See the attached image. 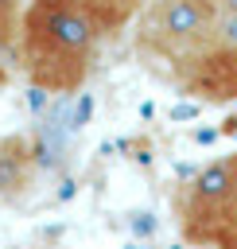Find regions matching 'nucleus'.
<instances>
[{
	"label": "nucleus",
	"instance_id": "nucleus-1",
	"mask_svg": "<svg viewBox=\"0 0 237 249\" xmlns=\"http://www.w3.org/2000/svg\"><path fill=\"white\" fill-rule=\"evenodd\" d=\"M101 19L78 0H35L27 12V43L43 58H82L93 51Z\"/></svg>",
	"mask_w": 237,
	"mask_h": 249
},
{
	"label": "nucleus",
	"instance_id": "nucleus-2",
	"mask_svg": "<svg viewBox=\"0 0 237 249\" xmlns=\"http://www.w3.org/2000/svg\"><path fill=\"white\" fill-rule=\"evenodd\" d=\"M214 0H155V8L144 19V31L152 35V43L167 51H190L214 39Z\"/></svg>",
	"mask_w": 237,
	"mask_h": 249
},
{
	"label": "nucleus",
	"instance_id": "nucleus-3",
	"mask_svg": "<svg viewBox=\"0 0 237 249\" xmlns=\"http://www.w3.org/2000/svg\"><path fill=\"white\" fill-rule=\"evenodd\" d=\"M194 198L202 206H221L237 195V160H218L194 175Z\"/></svg>",
	"mask_w": 237,
	"mask_h": 249
},
{
	"label": "nucleus",
	"instance_id": "nucleus-4",
	"mask_svg": "<svg viewBox=\"0 0 237 249\" xmlns=\"http://www.w3.org/2000/svg\"><path fill=\"white\" fill-rule=\"evenodd\" d=\"M31 167H35V163H31V148H27V140H19V136H4V140H0V195H16V191H23Z\"/></svg>",
	"mask_w": 237,
	"mask_h": 249
},
{
	"label": "nucleus",
	"instance_id": "nucleus-5",
	"mask_svg": "<svg viewBox=\"0 0 237 249\" xmlns=\"http://www.w3.org/2000/svg\"><path fill=\"white\" fill-rule=\"evenodd\" d=\"M89 117H93V93H78L66 113V132H82L89 124Z\"/></svg>",
	"mask_w": 237,
	"mask_h": 249
},
{
	"label": "nucleus",
	"instance_id": "nucleus-6",
	"mask_svg": "<svg viewBox=\"0 0 237 249\" xmlns=\"http://www.w3.org/2000/svg\"><path fill=\"white\" fill-rule=\"evenodd\" d=\"M82 8H89L101 23H109V19H120L128 8H132V0H78Z\"/></svg>",
	"mask_w": 237,
	"mask_h": 249
},
{
	"label": "nucleus",
	"instance_id": "nucleus-7",
	"mask_svg": "<svg viewBox=\"0 0 237 249\" xmlns=\"http://www.w3.org/2000/svg\"><path fill=\"white\" fill-rule=\"evenodd\" d=\"M124 222H128L132 237H140V241H152V237L159 233V222H155V214H148V210H132Z\"/></svg>",
	"mask_w": 237,
	"mask_h": 249
},
{
	"label": "nucleus",
	"instance_id": "nucleus-8",
	"mask_svg": "<svg viewBox=\"0 0 237 249\" xmlns=\"http://www.w3.org/2000/svg\"><path fill=\"white\" fill-rule=\"evenodd\" d=\"M214 43H221L225 51H237V16H218V23H214Z\"/></svg>",
	"mask_w": 237,
	"mask_h": 249
},
{
	"label": "nucleus",
	"instance_id": "nucleus-9",
	"mask_svg": "<svg viewBox=\"0 0 237 249\" xmlns=\"http://www.w3.org/2000/svg\"><path fill=\"white\" fill-rule=\"evenodd\" d=\"M218 16H237V0H214Z\"/></svg>",
	"mask_w": 237,
	"mask_h": 249
}]
</instances>
